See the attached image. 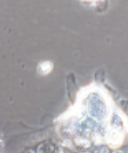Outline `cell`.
<instances>
[{
    "label": "cell",
    "instance_id": "cell-2",
    "mask_svg": "<svg viewBox=\"0 0 128 153\" xmlns=\"http://www.w3.org/2000/svg\"><path fill=\"white\" fill-rule=\"evenodd\" d=\"M78 131L83 136L81 138H91V136L103 132L99 123L93 120L91 117H86L83 122L78 126Z\"/></svg>",
    "mask_w": 128,
    "mask_h": 153
},
{
    "label": "cell",
    "instance_id": "cell-6",
    "mask_svg": "<svg viewBox=\"0 0 128 153\" xmlns=\"http://www.w3.org/2000/svg\"><path fill=\"white\" fill-rule=\"evenodd\" d=\"M86 153H108V149L104 146H97V147H94Z\"/></svg>",
    "mask_w": 128,
    "mask_h": 153
},
{
    "label": "cell",
    "instance_id": "cell-1",
    "mask_svg": "<svg viewBox=\"0 0 128 153\" xmlns=\"http://www.w3.org/2000/svg\"><path fill=\"white\" fill-rule=\"evenodd\" d=\"M85 105L87 113L96 122L105 121L109 115V107L103 96L96 91L89 92L85 98Z\"/></svg>",
    "mask_w": 128,
    "mask_h": 153
},
{
    "label": "cell",
    "instance_id": "cell-5",
    "mask_svg": "<svg viewBox=\"0 0 128 153\" xmlns=\"http://www.w3.org/2000/svg\"><path fill=\"white\" fill-rule=\"evenodd\" d=\"M53 68V65L52 62H41L40 66H39V70L41 74H48Z\"/></svg>",
    "mask_w": 128,
    "mask_h": 153
},
{
    "label": "cell",
    "instance_id": "cell-7",
    "mask_svg": "<svg viewBox=\"0 0 128 153\" xmlns=\"http://www.w3.org/2000/svg\"><path fill=\"white\" fill-rule=\"evenodd\" d=\"M23 153H37V152H36V150H33V149H26Z\"/></svg>",
    "mask_w": 128,
    "mask_h": 153
},
{
    "label": "cell",
    "instance_id": "cell-4",
    "mask_svg": "<svg viewBox=\"0 0 128 153\" xmlns=\"http://www.w3.org/2000/svg\"><path fill=\"white\" fill-rule=\"evenodd\" d=\"M111 127L117 134H119L124 129V122L121 120V117L118 114H113L111 117Z\"/></svg>",
    "mask_w": 128,
    "mask_h": 153
},
{
    "label": "cell",
    "instance_id": "cell-8",
    "mask_svg": "<svg viewBox=\"0 0 128 153\" xmlns=\"http://www.w3.org/2000/svg\"><path fill=\"white\" fill-rule=\"evenodd\" d=\"M64 153H75V152L71 151V150H68V149H64Z\"/></svg>",
    "mask_w": 128,
    "mask_h": 153
},
{
    "label": "cell",
    "instance_id": "cell-3",
    "mask_svg": "<svg viewBox=\"0 0 128 153\" xmlns=\"http://www.w3.org/2000/svg\"><path fill=\"white\" fill-rule=\"evenodd\" d=\"M37 153H59V147L50 143V142H44L40 143L36 149Z\"/></svg>",
    "mask_w": 128,
    "mask_h": 153
}]
</instances>
